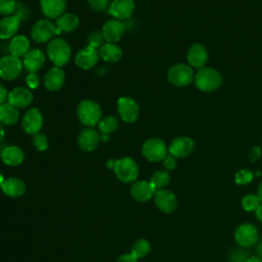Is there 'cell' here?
Masks as SVG:
<instances>
[{
	"instance_id": "6da1fadb",
	"label": "cell",
	"mask_w": 262,
	"mask_h": 262,
	"mask_svg": "<svg viewBox=\"0 0 262 262\" xmlns=\"http://www.w3.org/2000/svg\"><path fill=\"white\" fill-rule=\"evenodd\" d=\"M107 166L113 168L117 178L125 183L134 182L139 175L138 165L129 157H124L116 161H108Z\"/></svg>"
},
{
	"instance_id": "7a4b0ae2",
	"label": "cell",
	"mask_w": 262,
	"mask_h": 262,
	"mask_svg": "<svg viewBox=\"0 0 262 262\" xmlns=\"http://www.w3.org/2000/svg\"><path fill=\"white\" fill-rule=\"evenodd\" d=\"M193 81L201 91L213 92L221 86L222 77L217 70L204 67L198 70Z\"/></svg>"
},
{
	"instance_id": "3957f363",
	"label": "cell",
	"mask_w": 262,
	"mask_h": 262,
	"mask_svg": "<svg viewBox=\"0 0 262 262\" xmlns=\"http://www.w3.org/2000/svg\"><path fill=\"white\" fill-rule=\"evenodd\" d=\"M46 53L50 61L57 68L66 66L71 58V47L69 43L61 39L55 38L49 42Z\"/></svg>"
},
{
	"instance_id": "277c9868",
	"label": "cell",
	"mask_w": 262,
	"mask_h": 262,
	"mask_svg": "<svg viewBox=\"0 0 262 262\" xmlns=\"http://www.w3.org/2000/svg\"><path fill=\"white\" fill-rule=\"evenodd\" d=\"M77 115L80 122L87 126L93 127L101 120V108L99 104L91 99L82 100L77 107Z\"/></svg>"
},
{
	"instance_id": "5b68a950",
	"label": "cell",
	"mask_w": 262,
	"mask_h": 262,
	"mask_svg": "<svg viewBox=\"0 0 262 262\" xmlns=\"http://www.w3.org/2000/svg\"><path fill=\"white\" fill-rule=\"evenodd\" d=\"M168 80L177 87H184L190 84L194 79V73L190 66L185 63H176L168 71Z\"/></svg>"
},
{
	"instance_id": "8992f818",
	"label": "cell",
	"mask_w": 262,
	"mask_h": 262,
	"mask_svg": "<svg viewBox=\"0 0 262 262\" xmlns=\"http://www.w3.org/2000/svg\"><path fill=\"white\" fill-rule=\"evenodd\" d=\"M142 155L149 162L163 161L168 155V148L166 143L158 138L152 137L147 139L142 145Z\"/></svg>"
},
{
	"instance_id": "52a82bcc",
	"label": "cell",
	"mask_w": 262,
	"mask_h": 262,
	"mask_svg": "<svg viewBox=\"0 0 262 262\" xmlns=\"http://www.w3.org/2000/svg\"><path fill=\"white\" fill-rule=\"evenodd\" d=\"M59 33L60 31L49 19H40L31 29V37L37 43H45Z\"/></svg>"
},
{
	"instance_id": "ba28073f",
	"label": "cell",
	"mask_w": 262,
	"mask_h": 262,
	"mask_svg": "<svg viewBox=\"0 0 262 262\" xmlns=\"http://www.w3.org/2000/svg\"><path fill=\"white\" fill-rule=\"evenodd\" d=\"M23 61L11 54L0 58V78L6 81L15 80L21 74Z\"/></svg>"
},
{
	"instance_id": "9c48e42d",
	"label": "cell",
	"mask_w": 262,
	"mask_h": 262,
	"mask_svg": "<svg viewBox=\"0 0 262 262\" xmlns=\"http://www.w3.org/2000/svg\"><path fill=\"white\" fill-rule=\"evenodd\" d=\"M117 110L120 118L125 123H134L139 117V105L135 99L122 96L118 99Z\"/></svg>"
},
{
	"instance_id": "30bf717a",
	"label": "cell",
	"mask_w": 262,
	"mask_h": 262,
	"mask_svg": "<svg viewBox=\"0 0 262 262\" xmlns=\"http://www.w3.org/2000/svg\"><path fill=\"white\" fill-rule=\"evenodd\" d=\"M43 126V115L37 107H32L27 111L21 118V127L29 135H36L40 132Z\"/></svg>"
},
{
	"instance_id": "8fae6325",
	"label": "cell",
	"mask_w": 262,
	"mask_h": 262,
	"mask_svg": "<svg viewBox=\"0 0 262 262\" xmlns=\"http://www.w3.org/2000/svg\"><path fill=\"white\" fill-rule=\"evenodd\" d=\"M234 238L239 246L244 248H249L256 244V242L258 241V230L253 224H242L236 228L234 232Z\"/></svg>"
},
{
	"instance_id": "7c38bea8",
	"label": "cell",
	"mask_w": 262,
	"mask_h": 262,
	"mask_svg": "<svg viewBox=\"0 0 262 262\" xmlns=\"http://www.w3.org/2000/svg\"><path fill=\"white\" fill-rule=\"evenodd\" d=\"M101 140V136L97 130L88 127L83 129L77 138V143L80 149L84 151L94 150Z\"/></svg>"
},
{
	"instance_id": "4fadbf2b",
	"label": "cell",
	"mask_w": 262,
	"mask_h": 262,
	"mask_svg": "<svg viewBox=\"0 0 262 262\" xmlns=\"http://www.w3.org/2000/svg\"><path fill=\"white\" fill-rule=\"evenodd\" d=\"M102 36L106 43H117L125 33V26L122 20L112 18L104 23L101 30Z\"/></svg>"
},
{
	"instance_id": "5bb4252c",
	"label": "cell",
	"mask_w": 262,
	"mask_h": 262,
	"mask_svg": "<svg viewBox=\"0 0 262 262\" xmlns=\"http://www.w3.org/2000/svg\"><path fill=\"white\" fill-rule=\"evenodd\" d=\"M135 8L134 0H113L108 6V13L119 20L128 19Z\"/></svg>"
},
{
	"instance_id": "9a60e30c",
	"label": "cell",
	"mask_w": 262,
	"mask_h": 262,
	"mask_svg": "<svg viewBox=\"0 0 262 262\" xmlns=\"http://www.w3.org/2000/svg\"><path fill=\"white\" fill-rule=\"evenodd\" d=\"M99 59L98 50L91 46H86L82 48L75 56V63L81 70L92 69Z\"/></svg>"
},
{
	"instance_id": "2e32d148",
	"label": "cell",
	"mask_w": 262,
	"mask_h": 262,
	"mask_svg": "<svg viewBox=\"0 0 262 262\" xmlns=\"http://www.w3.org/2000/svg\"><path fill=\"white\" fill-rule=\"evenodd\" d=\"M34 99V95L29 88L26 87H15L10 92H8L7 102L15 106L16 108L28 107Z\"/></svg>"
},
{
	"instance_id": "e0dca14e",
	"label": "cell",
	"mask_w": 262,
	"mask_h": 262,
	"mask_svg": "<svg viewBox=\"0 0 262 262\" xmlns=\"http://www.w3.org/2000/svg\"><path fill=\"white\" fill-rule=\"evenodd\" d=\"M194 143L187 136H179L172 140L168 147V151L175 158H185L193 150Z\"/></svg>"
},
{
	"instance_id": "ac0fdd59",
	"label": "cell",
	"mask_w": 262,
	"mask_h": 262,
	"mask_svg": "<svg viewBox=\"0 0 262 262\" xmlns=\"http://www.w3.org/2000/svg\"><path fill=\"white\" fill-rule=\"evenodd\" d=\"M156 206L164 213H171L177 207V199L175 194L167 189H157L155 192Z\"/></svg>"
},
{
	"instance_id": "d6986e66",
	"label": "cell",
	"mask_w": 262,
	"mask_h": 262,
	"mask_svg": "<svg viewBox=\"0 0 262 262\" xmlns=\"http://www.w3.org/2000/svg\"><path fill=\"white\" fill-rule=\"evenodd\" d=\"M156 190L157 189L154 187L150 181L138 180L132 183L130 192L134 200L138 202H147L155 195Z\"/></svg>"
},
{
	"instance_id": "ffe728a7",
	"label": "cell",
	"mask_w": 262,
	"mask_h": 262,
	"mask_svg": "<svg viewBox=\"0 0 262 262\" xmlns=\"http://www.w3.org/2000/svg\"><path fill=\"white\" fill-rule=\"evenodd\" d=\"M186 57L190 67H193L200 70L206 66L209 55L204 45L200 43H194L188 48Z\"/></svg>"
},
{
	"instance_id": "44dd1931",
	"label": "cell",
	"mask_w": 262,
	"mask_h": 262,
	"mask_svg": "<svg viewBox=\"0 0 262 262\" xmlns=\"http://www.w3.org/2000/svg\"><path fill=\"white\" fill-rule=\"evenodd\" d=\"M45 54L41 49H30L23 57V66L29 73H37L44 66Z\"/></svg>"
},
{
	"instance_id": "7402d4cb",
	"label": "cell",
	"mask_w": 262,
	"mask_h": 262,
	"mask_svg": "<svg viewBox=\"0 0 262 262\" xmlns=\"http://www.w3.org/2000/svg\"><path fill=\"white\" fill-rule=\"evenodd\" d=\"M21 18L16 15H8L4 16L0 19V39L6 40L13 38L16 34V32L19 29Z\"/></svg>"
},
{
	"instance_id": "603a6c76",
	"label": "cell",
	"mask_w": 262,
	"mask_h": 262,
	"mask_svg": "<svg viewBox=\"0 0 262 262\" xmlns=\"http://www.w3.org/2000/svg\"><path fill=\"white\" fill-rule=\"evenodd\" d=\"M40 7L48 18H58L66 11L67 0H40Z\"/></svg>"
},
{
	"instance_id": "cb8c5ba5",
	"label": "cell",
	"mask_w": 262,
	"mask_h": 262,
	"mask_svg": "<svg viewBox=\"0 0 262 262\" xmlns=\"http://www.w3.org/2000/svg\"><path fill=\"white\" fill-rule=\"evenodd\" d=\"M4 194L11 196V198H19L25 194L27 190L26 183L16 177H10L7 179H4L1 187Z\"/></svg>"
},
{
	"instance_id": "d4e9b609",
	"label": "cell",
	"mask_w": 262,
	"mask_h": 262,
	"mask_svg": "<svg viewBox=\"0 0 262 262\" xmlns=\"http://www.w3.org/2000/svg\"><path fill=\"white\" fill-rule=\"evenodd\" d=\"M66 74L64 72L57 67L50 69L44 77V86L49 91H56L60 89L64 83Z\"/></svg>"
},
{
	"instance_id": "484cf974",
	"label": "cell",
	"mask_w": 262,
	"mask_h": 262,
	"mask_svg": "<svg viewBox=\"0 0 262 262\" xmlns=\"http://www.w3.org/2000/svg\"><path fill=\"white\" fill-rule=\"evenodd\" d=\"M1 160L5 165L15 167L24 162L25 152L20 147L16 145H9L2 150Z\"/></svg>"
},
{
	"instance_id": "4316f807",
	"label": "cell",
	"mask_w": 262,
	"mask_h": 262,
	"mask_svg": "<svg viewBox=\"0 0 262 262\" xmlns=\"http://www.w3.org/2000/svg\"><path fill=\"white\" fill-rule=\"evenodd\" d=\"M9 53L15 57H24L25 54L30 50V40L25 35H16L11 38L9 46Z\"/></svg>"
},
{
	"instance_id": "83f0119b",
	"label": "cell",
	"mask_w": 262,
	"mask_h": 262,
	"mask_svg": "<svg viewBox=\"0 0 262 262\" xmlns=\"http://www.w3.org/2000/svg\"><path fill=\"white\" fill-rule=\"evenodd\" d=\"M80 25V18L78 15L72 12H64L58 18H56L55 26L60 32L70 33L78 29Z\"/></svg>"
},
{
	"instance_id": "f1b7e54d",
	"label": "cell",
	"mask_w": 262,
	"mask_h": 262,
	"mask_svg": "<svg viewBox=\"0 0 262 262\" xmlns=\"http://www.w3.org/2000/svg\"><path fill=\"white\" fill-rule=\"evenodd\" d=\"M99 57L107 62H117L123 56L122 49L115 43H104L98 49Z\"/></svg>"
},
{
	"instance_id": "f546056e",
	"label": "cell",
	"mask_w": 262,
	"mask_h": 262,
	"mask_svg": "<svg viewBox=\"0 0 262 262\" xmlns=\"http://www.w3.org/2000/svg\"><path fill=\"white\" fill-rule=\"evenodd\" d=\"M18 119V108H16L9 102H4L0 104V123L2 125H14L17 123Z\"/></svg>"
},
{
	"instance_id": "4dcf8cb0",
	"label": "cell",
	"mask_w": 262,
	"mask_h": 262,
	"mask_svg": "<svg viewBox=\"0 0 262 262\" xmlns=\"http://www.w3.org/2000/svg\"><path fill=\"white\" fill-rule=\"evenodd\" d=\"M149 252H150L149 242L146 241L145 238H138L133 243L130 254L136 259H141L147 256Z\"/></svg>"
},
{
	"instance_id": "1f68e13d",
	"label": "cell",
	"mask_w": 262,
	"mask_h": 262,
	"mask_svg": "<svg viewBox=\"0 0 262 262\" xmlns=\"http://www.w3.org/2000/svg\"><path fill=\"white\" fill-rule=\"evenodd\" d=\"M119 127V121L114 116H106L102 118L98 123V130L103 135L111 134L115 132Z\"/></svg>"
},
{
	"instance_id": "d6a6232c",
	"label": "cell",
	"mask_w": 262,
	"mask_h": 262,
	"mask_svg": "<svg viewBox=\"0 0 262 262\" xmlns=\"http://www.w3.org/2000/svg\"><path fill=\"white\" fill-rule=\"evenodd\" d=\"M170 174L166 170H158L150 177V183L156 189H161L165 187L170 182Z\"/></svg>"
},
{
	"instance_id": "836d02e7",
	"label": "cell",
	"mask_w": 262,
	"mask_h": 262,
	"mask_svg": "<svg viewBox=\"0 0 262 262\" xmlns=\"http://www.w3.org/2000/svg\"><path fill=\"white\" fill-rule=\"evenodd\" d=\"M261 201L257 194H247L242 200V206L246 211H256Z\"/></svg>"
},
{
	"instance_id": "e575fe53",
	"label": "cell",
	"mask_w": 262,
	"mask_h": 262,
	"mask_svg": "<svg viewBox=\"0 0 262 262\" xmlns=\"http://www.w3.org/2000/svg\"><path fill=\"white\" fill-rule=\"evenodd\" d=\"M17 4L15 0H0V15H12L17 8Z\"/></svg>"
},
{
	"instance_id": "d590c367",
	"label": "cell",
	"mask_w": 262,
	"mask_h": 262,
	"mask_svg": "<svg viewBox=\"0 0 262 262\" xmlns=\"http://www.w3.org/2000/svg\"><path fill=\"white\" fill-rule=\"evenodd\" d=\"M253 177H254V174L252 173V171L248 169H242L235 173L234 181L239 185H245L250 183L253 180Z\"/></svg>"
},
{
	"instance_id": "8d00e7d4",
	"label": "cell",
	"mask_w": 262,
	"mask_h": 262,
	"mask_svg": "<svg viewBox=\"0 0 262 262\" xmlns=\"http://www.w3.org/2000/svg\"><path fill=\"white\" fill-rule=\"evenodd\" d=\"M104 38L102 36V33L101 32H98V31H94L92 33L89 34L88 36V44L89 46L91 47H94V48H100L104 43Z\"/></svg>"
},
{
	"instance_id": "74e56055",
	"label": "cell",
	"mask_w": 262,
	"mask_h": 262,
	"mask_svg": "<svg viewBox=\"0 0 262 262\" xmlns=\"http://www.w3.org/2000/svg\"><path fill=\"white\" fill-rule=\"evenodd\" d=\"M33 145L39 151H43V150L47 149V147H48L47 136L44 134H41V133L34 135L33 136Z\"/></svg>"
},
{
	"instance_id": "f35d334b",
	"label": "cell",
	"mask_w": 262,
	"mask_h": 262,
	"mask_svg": "<svg viewBox=\"0 0 262 262\" xmlns=\"http://www.w3.org/2000/svg\"><path fill=\"white\" fill-rule=\"evenodd\" d=\"M88 3L90 7L97 12L103 11L110 6V0H88Z\"/></svg>"
},
{
	"instance_id": "ab89813d",
	"label": "cell",
	"mask_w": 262,
	"mask_h": 262,
	"mask_svg": "<svg viewBox=\"0 0 262 262\" xmlns=\"http://www.w3.org/2000/svg\"><path fill=\"white\" fill-rule=\"evenodd\" d=\"M248 258V253L243 250H235L229 256L230 262H246Z\"/></svg>"
},
{
	"instance_id": "60d3db41",
	"label": "cell",
	"mask_w": 262,
	"mask_h": 262,
	"mask_svg": "<svg viewBox=\"0 0 262 262\" xmlns=\"http://www.w3.org/2000/svg\"><path fill=\"white\" fill-rule=\"evenodd\" d=\"M39 76L37 73H29L26 77V83L29 87V89H36L39 86Z\"/></svg>"
},
{
	"instance_id": "b9f144b4",
	"label": "cell",
	"mask_w": 262,
	"mask_h": 262,
	"mask_svg": "<svg viewBox=\"0 0 262 262\" xmlns=\"http://www.w3.org/2000/svg\"><path fill=\"white\" fill-rule=\"evenodd\" d=\"M163 165L167 170H173L176 168V158L173 157L172 155H167L166 158L163 160Z\"/></svg>"
},
{
	"instance_id": "7bdbcfd3",
	"label": "cell",
	"mask_w": 262,
	"mask_h": 262,
	"mask_svg": "<svg viewBox=\"0 0 262 262\" xmlns=\"http://www.w3.org/2000/svg\"><path fill=\"white\" fill-rule=\"evenodd\" d=\"M117 262H138V259H136L135 257H133L130 253L129 254H123L121 255Z\"/></svg>"
},
{
	"instance_id": "ee69618b",
	"label": "cell",
	"mask_w": 262,
	"mask_h": 262,
	"mask_svg": "<svg viewBox=\"0 0 262 262\" xmlns=\"http://www.w3.org/2000/svg\"><path fill=\"white\" fill-rule=\"evenodd\" d=\"M8 97V92L6 90V88L0 83V104L4 103L5 100L7 99Z\"/></svg>"
},
{
	"instance_id": "f6af8a7d",
	"label": "cell",
	"mask_w": 262,
	"mask_h": 262,
	"mask_svg": "<svg viewBox=\"0 0 262 262\" xmlns=\"http://www.w3.org/2000/svg\"><path fill=\"white\" fill-rule=\"evenodd\" d=\"M255 212H256L257 219L262 223V203L260 204V206L257 208V210Z\"/></svg>"
},
{
	"instance_id": "bcb514c9",
	"label": "cell",
	"mask_w": 262,
	"mask_h": 262,
	"mask_svg": "<svg viewBox=\"0 0 262 262\" xmlns=\"http://www.w3.org/2000/svg\"><path fill=\"white\" fill-rule=\"evenodd\" d=\"M246 262H262V259L260 257H249Z\"/></svg>"
},
{
	"instance_id": "7dc6e473",
	"label": "cell",
	"mask_w": 262,
	"mask_h": 262,
	"mask_svg": "<svg viewBox=\"0 0 262 262\" xmlns=\"http://www.w3.org/2000/svg\"><path fill=\"white\" fill-rule=\"evenodd\" d=\"M257 195L259 196L261 203H262V181L259 183L258 185V192H257Z\"/></svg>"
},
{
	"instance_id": "c3c4849f",
	"label": "cell",
	"mask_w": 262,
	"mask_h": 262,
	"mask_svg": "<svg viewBox=\"0 0 262 262\" xmlns=\"http://www.w3.org/2000/svg\"><path fill=\"white\" fill-rule=\"evenodd\" d=\"M4 136H5V130L2 126V124L0 123V142H2V140L4 139Z\"/></svg>"
},
{
	"instance_id": "681fc988",
	"label": "cell",
	"mask_w": 262,
	"mask_h": 262,
	"mask_svg": "<svg viewBox=\"0 0 262 262\" xmlns=\"http://www.w3.org/2000/svg\"><path fill=\"white\" fill-rule=\"evenodd\" d=\"M257 252H258V257H260L261 259H262V241L260 242V244H259V246H258V248H257Z\"/></svg>"
},
{
	"instance_id": "f907efd6",
	"label": "cell",
	"mask_w": 262,
	"mask_h": 262,
	"mask_svg": "<svg viewBox=\"0 0 262 262\" xmlns=\"http://www.w3.org/2000/svg\"><path fill=\"white\" fill-rule=\"evenodd\" d=\"M3 181H4V178H3V176H2V174L0 173V187H1V185H2V183H3Z\"/></svg>"
},
{
	"instance_id": "816d5d0a",
	"label": "cell",
	"mask_w": 262,
	"mask_h": 262,
	"mask_svg": "<svg viewBox=\"0 0 262 262\" xmlns=\"http://www.w3.org/2000/svg\"><path fill=\"white\" fill-rule=\"evenodd\" d=\"M1 152H2V151L0 150V160H1Z\"/></svg>"
}]
</instances>
